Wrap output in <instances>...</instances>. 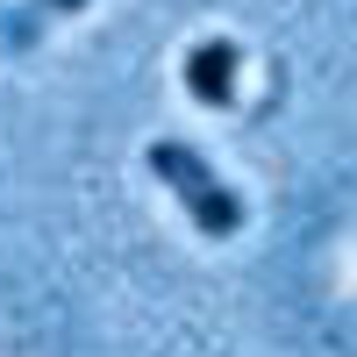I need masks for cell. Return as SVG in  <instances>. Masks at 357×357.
<instances>
[{"label": "cell", "mask_w": 357, "mask_h": 357, "mask_svg": "<svg viewBox=\"0 0 357 357\" xmlns=\"http://www.w3.org/2000/svg\"><path fill=\"white\" fill-rule=\"evenodd\" d=\"M143 165H151L158 186H172V200L186 207V222L207 236V243H222V236L243 229V200H236V186L193 151V143H172V136H165V143L143 151Z\"/></svg>", "instance_id": "1"}, {"label": "cell", "mask_w": 357, "mask_h": 357, "mask_svg": "<svg viewBox=\"0 0 357 357\" xmlns=\"http://www.w3.org/2000/svg\"><path fill=\"white\" fill-rule=\"evenodd\" d=\"M236 72H243V50L229 36H200L186 50V93L200 107H236Z\"/></svg>", "instance_id": "2"}, {"label": "cell", "mask_w": 357, "mask_h": 357, "mask_svg": "<svg viewBox=\"0 0 357 357\" xmlns=\"http://www.w3.org/2000/svg\"><path fill=\"white\" fill-rule=\"evenodd\" d=\"M36 8H43V15H79L86 0H36Z\"/></svg>", "instance_id": "3"}]
</instances>
